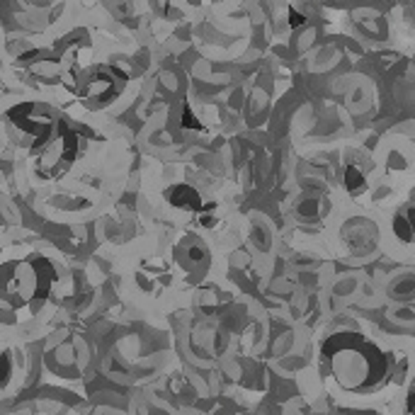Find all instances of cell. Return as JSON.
<instances>
[{
  "instance_id": "obj_2",
  "label": "cell",
  "mask_w": 415,
  "mask_h": 415,
  "mask_svg": "<svg viewBox=\"0 0 415 415\" xmlns=\"http://www.w3.org/2000/svg\"><path fill=\"white\" fill-rule=\"evenodd\" d=\"M347 187H350V192L352 194H357V192L364 189V177H362L354 168H347Z\"/></svg>"
},
{
  "instance_id": "obj_1",
  "label": "cell",
  "mask_w": 415,
  "mask_h": 415,
  "mask_svg": "<svg viewBox=\"0 0 415 415\" xmlns=\"http://www.w3.org/2000/svg\"><path fill=\"white\" fill-rule=\"evenodd\" d=\"M173 204H177V206H185V209H199V197H197V192L194 189H189V187H175L173 189Z\"/></svg>"
}]
</instances>
